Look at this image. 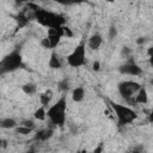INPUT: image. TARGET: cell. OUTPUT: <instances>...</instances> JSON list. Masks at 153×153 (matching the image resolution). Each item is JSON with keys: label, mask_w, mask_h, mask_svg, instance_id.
I'll list each match as a JSON object with an SVG mask.
<instances>
[{"label": "cell", "mask_w": 153, "mask_h": 153, "mask_svg": "<svg viewBox=\"0 0 153 153\" xmlns=\"http://www.w3.org/2000/svg\"><path fill=\"white\" fill-rule=\"evenodd\" d=\"M66 111H67V98L62 96L57 102L47 109V117L54 127H63L66 124Z\"/></svg>", "instance_id": "1"}, {"label": "cell", "mask_w": 153, "mask_h": 153, "mask_svg": "<svg viewBox=\"0 0 153 153\" xmlns=\"http://www.w3.org/2000/svg\"><path fill=\"white\" fill-rule=\"evenodd\" d=\"M33 19L41 24L42 26H45L48 29H55V27H61L65 26L66 19L61 14H57L55 12L44 10V8H38L37 11L33 12Z\"/></svg>", "instance_id": "2"}, {"label": "cell", "mask_w": 153, "mask_h": 153, "mask_svg": "<svg viewBox=\"0 0 153 153\" xmlns=\"http://www.w3.org/2000/svg\"><path fill=\"white\" fill-rule=\"evenodd\" d=\"M109 104H110L112 111L116 115L118 127L129 126L137 118L136 111L134 109H131L130 106H127V105H123V104H120V103H115L112 100H109Z\"/></svg>", "instance_id": "3"}, {"label": "cell", "mask_w": 153, "mask_h": 153, "mask_svg": "<svg viewBox=\"0 0 153 153\" xmlns=\"http://www.w3.org/2000/svg\"><path fill=\"white\" fill-rule=\"evenodd\" d=\"M20 67H23V56L18 49H14L11 53H8L5 57H2L0 62V73L5 74L14 72Z\"/></svg>", "instance_id": "4"}, {"label": "cell", "mask_w": 153, "mask_h": 153, "mask_svg": "<svg viewBox=\"0 0 153 153\" xmlns=\"http://www.w3.org/2000/svg\"><path fill=\"white\" fill-rule=\"evenodd\" d=\"M141 84H139L137 81L134 80H123L121 82H118L117 85V90L120 96L128 103H133L134 102V97L136 96V93L139 92V90L141 88Z\"/></svg>", "instance_id": "5"}, {"label": "cell", "mask_w": 153, "mask_h": 153, "mask_svg": "<svg viewBox=\"0 0 153 153\" xmlns=\"http://www.w3.org/2000/svg\"><path fill=\"white\" fill-rule=\"evenodd\" d=\"M67 65L73 68L82 67L86 63V44L85 42L79 43L66 57Z\"/></svg>", "instance_id": "6"}, {"label": "cell", "mask_w": 153, "mask_h": 153, "mask_svg": "<svg viewBox=\"0 0 153 153\" xmlns=\"http://www.w3.org/2000/svg\"><path fill=\"white\" fill-rule=\"evenodd\" d=\"M118 71L121 74H124V75H131V76H139L142 74V68L133 60H128L126 63L121 65L118 67Z\"/></svg>", "instance_id": "7"}, {"label": "cell", "mask_w": 153, "mask_h": 153, "mask_svg": "<svg viewBox=\"0 0 153 153\" xmlns=\"http://www.w3.org/2000/svg\"><path fill=\"white\" fill-rule=\"evenodd\" d=\"M103 44V36L98 32L91 35L87 39V47L91 50H98L100 48V45Z\"/></svg>", "instance_id": "8"}, {"label": "cell", "mask_w": 153, "mask_h": 153, "mask_svg": "<svg viewBox=\"0 0 153 153\" xmlns=\"http://www.w3.org/2000/svg\"><path fill=\"white\" fill-rule=\"evenodd\" d=\"M48 67L50 69H60V68H62V61H61L59 54L55 50H53L51 54H50V57L48 60Z\"/></svg>", "instance_id": "9"}, {"label": "cell", "mask_w": 153, "mask_h": 153, "mask_svg": "<svg viewBox=\"0 0 153 153\" xmlns=\"http://www.w3.org/2000/svg\"><path fill=\"white\" fill-rule=\"evenodd\" d=\"M148 102V93L145 86H141V88L139 90V92L136 93V96L134 97V102L135 104H146Z\"/></svg>", "instance_id": "10"}, {"label": "cell", "mask_w": 153, "mask_h": 153, "mask_svg": "<svg viewBox=\"0 0 153 153\" xmlns=\"http://www.w3.org/2000/svg\"><path fill=\"white\" fill-rule=\"evenodd\" d=\"M54 134V129L53 128H44V129H41L36 133L35 135V139L37 141H47L48 139H50Z\"/></svg>", "instance_id": "11"}, {"label": "cell", "mask_w": 153, "mask_h": 153, "mask_svg": "<svg viewBox=\"0 0 153 153\" xmlns=\"http://www.w3.org/2000/svg\"><path fill=\"white\" fill-rule=\"evenodd\" d=\"M85 98V88L82 86H76L72 90V99L75 103L82 102Z\"/></svg>", "instance_id": "12"}, {"label": "cell", "mask_w": 153, "mask_h": 153, "mask_svg": "<svg viewBox=\"0 0 153 153\" xmlns=\"http://www.w3.org/2000/svg\"><path fill=\"white\" fill-rule=\"evenodd\" d=\"M18 126V122L12 117H4L0 120V127L2 129H16Z\"/></svg>", "instance_id": "13"}, {"label": "cell", "mask_w": 153, "mask_h": 153, "mask_svg": "<svg viewBox=\"0 0 153 153\" xmlns=\"http://www.w3.org/2000/svg\"><path fill=\"white\" fill-rule=\"evenodd\" d=\"M53 94H54V93H53V91H51L50 88H48V90H45L44 92L39 93V102H41V105L48 108V105L50 104V100L53 99Z\"/></svg>", "instance_id": "14"}, {"label": "cell", "mask_w": 153, "mask_h": 153, "mask_svg": "<svg viewBox=\"0 0 153 153\" xmlns=\"http://www.w3.org/2000/svg\"><path fill=\"white\" fill-rule=\"evenodd\" d=\"M33 118L37 121H45L47 120V108L45 106H38L33 112Z\"/></svg>", "instance_id": "15"}, {"label": "cell", "mask_w": 153, "mask_h": 153, "mask_svg": "<svg viewBox=\"0 0 153 153\" xmlns=\"http://www.w3.org/2000/svg\"><path fill=\"white\" fill-rule=\"evenodd\" d=\"M22 90H23V92H24L25 94L32 96V94H35V93L37 92V86H36V84H33V82H26V84H24V85L22 86Z\"/></svg>", "instance_id": "16"}, {"label": "cell", "mask_w": 153, "mask_h": 153, "mask_svg": "<svg viewBox=\"0 0 153 153\" xmlns=\"http://www.w3.org/2000/svg\"><path fill=\"white\" fill-rule=\"evenodd\" d=\"M32 130H33V129L26 128V127H23V126H18V127L16 128V131H17L18 134H22V135H27V134L32 133Z\"/></svg>", "instance_id": "17"}, {"label": "cell", "mask_w": 153, "mask_h": 153, "mask_svg": "<svg viewBox=\"0 0 153 153\" xmlns=\"http://www.w3.org/2000/svg\"><path fill=\"white\" fill-rule=\"evenodd\" d=\"M19 126H23V127H26V128L35 129V122H33V120H30V118H26V120L20 121Z\"/></svg>", "instance_id": "18"}, {"label": "cell", "mask_w": 153, "mask_h": 153, "mask_svg": "<svg viewBox=\"0 0 153 153\" xmlns=\"http://www.w3.org/2000/svg\"><path fill=\"white\" fill-rule=\"evenodd\" d=\"M68 88H69V81H68L67 78H65L63 80H61L59 82V90H61V91H68Z\"/></svg>", "instance_id": "19"}, {"label": "cell", "mask_w": 153, "mask_h": 153, "mask_svg": "<svg viewBox=\"0 0 153 153\" xmlns=\"http://www.w3.org/2000/svg\"><path fill=\"white\" fill-rule=\"evenodd\" d=\"M39 43H41V45H42L44 49H51V50H53L51 43H50V41L48 39V37H44V38H42Z\"/></svg>", "instance_id": "20"}, {"label": "cell", "mask_w": 153, "mask_h": 153, "mask_svg": "<svg viewBox=\"0 0 153 153\" xmlns=\"http://www.w3.org/2000/svg\"><path fill=\"white\" fill-rule=\"evenodd\" d=\"M117 36V29L115 25H111L109 27V39H114Z\"/></svg>", "instance_id": "21"}, {"label": "cell", "mask_w": 153, "mask_h": 153, "mask_svg": "<svg viewBox=\"0 0 153 153\" xmlns=\"http://www.w3.org/2000/svg\"><path fill=\"white\" fill-rule=\"evenodd\" d=\"M147 54H148V61H149V65L153 67V47L148 48Z\"/></svg>", "instance_id": "22"}, {"label": "cell", "mask_w": 153, "mask_h": 153, "mask_svg": "<svg viewBox=\"0 0 153 153\" xmlns=\"http://www.w3.org/2000/svg\"><path fill=\"white\" fill-rule=\"evenodd\" d=\"M103 149H104V145H103V143H99V145L93 149L92 153H103Z\"/></svg>", "instance_id": "23"}, {"label": "cell", "mask_w": 153, "mask_h": 153, "mask_svg": "<svg viewBox=\"0 0 153 153\" xmlns=\"http://www.w3.org/2000/svg\"><path fill=\"white\" fill-rule=\"evenodd\" d=\"M92 69H93L94 72H98V71L100 69V63H99V61H94V62L92 63Z\"/></svg>", "instance_id": "24"}, {"label": "cell", "mask_w": 153, "mask_h": 153, "mask_svg": "<svg viewBox=\"0 0 153 153\" xmlns=\"http://www.w3.org/2000/svg\"><path fill=\"white\" fill-rule=\"evenodd\" d=\"M145 42H146V38H145V37H139V38L136 39V43H137V44H143Z\"/></svg>", "instance_id": "25"}, {"label": "cell", "mask_w": 153, "mask_h": 153, "mask_svg": "<svg viewBox=\"0 0 153 153\" xmlns=\"http://www.w3.org/2000/svg\"><path fill=\"white\" fill-rule=\"evenodd\" d=\"M130 53V49H128V47H124L123 49H122V54H124V55H128Z\"/></svg>", "instance_id": "26"}, {"label": "cell", "mask_w": 153, "mask_h": 153, "mask_svg": "<svg viewBox=\"0 0 153 153\" xmlns=\"http://www.w3.org/2000/svg\"><path fill=\"white\" fill-rule=\"evenodd\" d=\"M148 122L153 123V109H152V111H151L149 115H148Z\"/></svg>", "instance_id": "27"}, {"label": "cell", "mask_w": 153, "mask_h": 153, "mask_svg": "<svg viewBox=\"0 0 153 153\" xmlns=\"http://www.w3.org/2000/svg\"><path fill=\"white\" fill-rule=\"evenodd\" d=\"M26 153H36L33 149H31V151H29V152H26Z\"/></svg>", "instance_id": "28"}, {"label": "cell", "mask_w": 153, "mask_h": 153, "mask_svg": "<svg viewBox=\"0 0 153 153\" xmlns=\"http://www.w3.org/2000/svg\"><path fill=\"white\" fill-rule=\"evenodd\" d=\"M76 153H86V152H85V151H78Z\"/></svg>", "instance_id": "29"}, {"label": "cell", "mask_w": 153, "mask_h": 153, "mask_svg": "<svg viewBox=\"0 0 153 153\" xmlns=\"http://www.w3.org/2000/svg\"><path fill=\"white\" fill-rule=\"evenodd\" d=\"M127 153H131V152H127Z\"/></svg>", "instance_id": "30"}]
</instances>
